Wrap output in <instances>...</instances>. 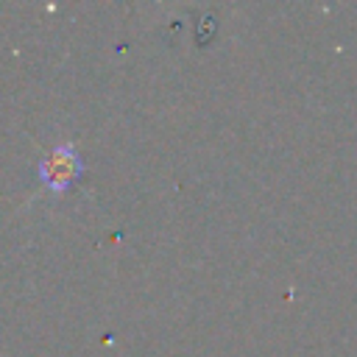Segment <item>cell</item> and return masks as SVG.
Here are the masks:
<instances>
[{
  "label": "cell",
  "mask_w": 357,
  "mask_h": 357,
  "mask_svg": "<svg viewBox=\"0 0 357 357\" xmlns=\"http://www.w3.org/2000/svg\"><path fill=\"white\" fill-rule=\"evenodd\" d=\"M201 22H204V25L198 28V45H204V42H206V33H209V31L215 33V20H212V17H204Z\"/></svg>",
  "instance_id": "2"
},
{
  "label": "cell",
  "mask_w": 357,
  "mask_h": 357,
  "mask_svg": "<svg viewBox=\"0 0 357 357\" xmlns=\"http://www.w3.org/2000/svg\"><path fill=\"white\" fill-rule=\"evenodd\" d=\"M84 170H86V165H84V159H81L75 142H61V145H56V148H53L47 156H42L39 165H36V176H39V181H42V187H45L47 192H53V195L67 192V190L84 176Z\"/></svg>",
  "instance_id": "1"
}]
</instances>
